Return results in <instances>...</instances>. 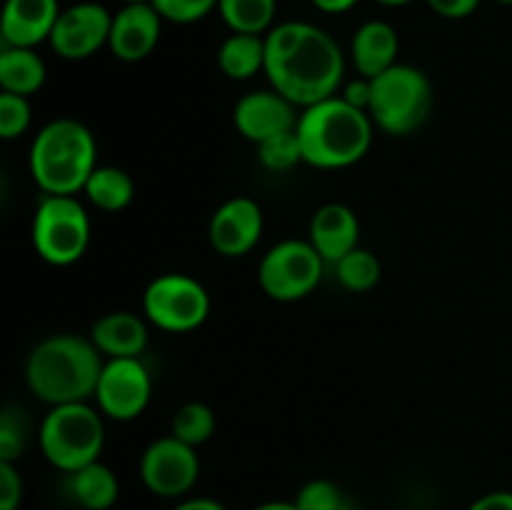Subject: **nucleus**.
Segmentation results:
<instances>
[{"instance_id":"obj_1","label":"nucleus","mask_w":512,"mask_h":510,"mask_svg":"<svg viewBox=\"0 0 512 510\" xmlns=\"http://www.w3.org/2000/svg\"><path fill=\"white\" fill-rule=\"evenodd\" d=\"M265 78L300 110L333 98L345 83V55L328 30L285 20L265 35Z\"/></svg>"},{"instance_id":"obj_2","label":"nucleus","mask_w":512,"mask_h":510,"mask_svg":"<svg viewBox=\"0 0 512 510\" xmlns=\"http://www.w3.org/2000/svg\"><path fill=\"white\" fill-rule=\"evenodd\" d=\"M103 353L90 338L75 333L48 335L30 350L25 360V383L45 405L88 403L95 398Z\"/></svg>"},{"instance_id":"obj_3","label":"nucleus","mask_w":512,"mask_h":510,"mask_svg":"<svg viewBox=\"0 0 512 510\" xmlns=\"http://www.w3.org/2000/svg\"><path fill=\"white\" fill-rule=\"evenodd\" d=\"M375 123L340 95L300 110L298 133L303 163L320 170H343L360 163L373 145Z\"/></svg>"},{"instance_id":"obj_4","label":"nucleus","mask_w":512,"mask_h":510,"mask_svg":"<svg viewBox=\"0 0 512 510\" xmlns=\"http://www.w3.org/2000/svg\"><path fill=\"white\" fill-rule=\"evenodd\" d=\"M28 168L45 195H78L98 168V143L85 123L55 118L30 143Z\"/></svg>"},{"instance_id":"obj_5","label":"nucleus","mask_w":512,"mask_h":510,"mask_svg":"<svg viewBox=\"0 0 512 510\" xmlns=\"http://www.w3.org/2000/svg\"><path fill=\"white\" fill-rule=\"evenodd\" d=\"M370 83H373V95H370L368 115L373 118L375 128L388 135H410L428 123L435 93L423 70L398 63L378 78H370Z\"/></svg>"},{"instance_id":"obj_6","label":"nucleus","mask_w":512,"mask_h":510,"mask_svg":"<svg viewBox=\"0 0 512 510\" xmlns=\"http://www.w3.org/2000/svg\"><path fill=\"white\" fill-rule=\"evenodd\" d=\"M103 448V413L88 403L53 405L40 423V450L63 473H75L100 460Z\"/></svg>"},{"instance_id":"obj_7","label":"nucleus","mask_w":512,"mask_h":510,"mask_svg":"<svg viewBox=\"0 0 512 510\" xmlns=\"http://www.w3.org/2000/svg\"><path fill=\"white\" fill-rule=\"evenodd\" d=\"M35 253L58 268L78 263L90 245V215L78 195H43L30 225Z\"/></svg>"},{"instance_id":"obj_8","label":"nucleus","mask_w":512,"mask_h":510,"mask_svg":"<svg viewBox=\"0 0 512 510\" xmlns=\"http://www.w3.org/2000/svg\"><path fill=\"white\" fill-rule=\"evenodd\" d=\"M143 315L165 333H190L208 320V288L193 275H158L143 293Z\"/></svg>"},{"instance_id":"obj_9","label":"nucleus","mask_w":512,"mask_h":510,"mask_svg":"<svg viewBox=\"0 0 512 510\" xmlns=\"http://www.w3.org/2000/svg\"><path fill=\"white\" fill-rule=\"evenodd\" d=\"M325 260L310 240L288 238L275 243L258 265V283L268 298L295 303L313 293L323 278Z\"/></svg>"},{"instance_id":"obj_10","label":"nucleus","mask_w":512,"mask_h":510,"mask_svg":"<svg viewBox=\"0 0 512 510\" xmlns=\"http://www.w3.org/2000/svg\"><path fill=\"white\" fill-rule=\"evenodd\" d=\"M153 398V378L140 358H108L95 388V405L110 420L140 418Z\"/></svg>"},{"instance_id":"obj_11","label":"nucleus","mask_w":512,"mask_h":510,"mask_svg":"<svg viewBox=\"0 0 512 510\" xmlns=\"http://www.w3.org/2000/svg\"><path fill=\"white\" fill-rule=\"evenodd\" d=\"M200 475V458L193 445L175 435L153 440L140 455V478L158 498H183L193 490Z\"/></svg>"},{"instance_id":"obj_12","label":"nucleus","mask_w":512,"mask_h":510,"mask_svg":"<svg viewBox=\"0 0 512 510\" xmlns=\"http://www.w3.org/2000/svg\"><path fill=\"white\" fill-rule=\"evenodd\" d=\"M113 15L100 3H75L60 10V18L50 35V48L65 60H85L105 48L110 40Z\"/></svg>"},{"instance_id":"obj_13","label":"nucleus","mask_w":512,"mask_h":510,"mask_svg":"<svg viewBox=\"0 0 512 510\" xmlns=\"http://www.w3.org/2000/svg\"><path fill=\"white\" fill-rule=\"evenodd\" d=\"M263 228L265 215L258 200L238 195L215 210L208 225V240L223 258H240L260 243Z\"/></svg>"},{"instance_id":"obj_14","label":"nucleus","mask_w":512,"mask_h":510,"mask_svg":"<svg viewBox=\"0 0 512 510\" xmlns=\"http://www.w3.org/2000/svg\"><path fill=\"white\" fill-rule=\"evenodd\" d=\"M300 108L275 88L250 90L235 103L233 125L250 143H263L273 135L298 128Z\"/></svg>"},{"instance_id":"obj_15","label":"nucleus","mask_w":512,"mask_h":510,"mask_svg":"<svg viewBox=\"0 0 512 510\" xmlns=\"http://www.w3.org/2000/svg\"><path fill=\"white\" fill-rule=\"evenodd\" d=\"M160 33L163 15L153 8V3L123 5L113 15L108 48L123 63H140L158 48Z\"/></svg>"},{"instance_id":"obj_16","label":"nucleus","mask_w":512,"mask_h":510,"mask_svg":"<svg viewBox=\"0 0 512 510\" xmlns=\"http://www.w3.org/2000/svg\"><path fill=\"white\" fill-rule=\"evenodd\" d=\"M58 0H5L0 38L10 48H38L48 43L60 18Z\"/></svg>"},{"instance_id":"obj_17","label":"nucleus","mask_w":512,"mask_h":510,"mask_svg":"<svg viewBox=\"0 0 512 510\" xmlns=\"http://www.w3.org/2000/svg\"><path fill=\"white\" fill-rule=\"evenodd\" d=\"M308 240L325 263L335 265L343 255L358 248L360 220L345 203H325L313 213L308 225Z\"/></svg>"},{"instance_id":"obj_18","label":"nucleus","mask_w":512,"mask_h":510,"mask_svg":"<svg viewBox=\"0 0 512 510\" xmlns=\"http://www.w3.org/2000/svg\"><path fill=\"white\" fill-rule=\"evenodd\" d=\"M145 320L130 310H113L95 320L90 340L103 358H140L150 338Z\"/></svg>"},{"instance_id":"obj_19","label":"nucleus","mask_w":512,"mask_h":510,"mask_svg":"<svg viewBox=\"0 0 512 510\" xmlns=\"http://www.w3.org/2000/svg\"><path fill=\"white\" fill-rule=\"evenodd\" d=\"M400 35L385 20H368L355 30L350 40V58L363 78H378L380 73L398 65Z\"/></svg>"},{"instance_id":"obj_20","label":"nucleus","mask_w":512,"mask_h":510,"mask_svg":"<svg viewBox=\"0 0 512 510\" xmlns=\"http://www.w3.org/2000/svg\"><path fill=\"white\" fill-rule=\"evenodd\" d=\"M45 78H48V68H45V60L40 58L38 50L3 45V50H0V90L3 93L30 98L43 88Z\"/></svg>"},{"instance_id":"obj_21","label":"nucleus","mask_w":512,"mask_h":510,"mask_svg":"<svg viewBox=\"0 0 512 510\" xmlns=\"http://www.w3.org/2000/svg\"><path fill=\"white\" fill-rule=\"evenodd\" d=\"M68 490L75 503L85 510H110L118 503L120 483L113 468L95 460L85 468L68 473Z\"/></svg>"},{"instance_id":"obj_22","label":"nucleus","mask_w":512,"mask_h":510,"mask_svg":"<svg viewBox=\"0 0 512 510\" xmlns=\"http://www.w3.org/2000/svg\"><path fill=\"white\" fill-rule=\"evenodd\" d=\"M218 68L230 80H250L265 73V35L230 33L218 48Z\"/></svg>"},{"instance_id":"obj_23","label":"nucleus","mask_w":512,"mask_h":510,"mask_svg":"<svg viewBox=\"0 0 512 510\" xmlns=\"http://www.w3.org/2000/svg\"><path fill=\"white\" fill-rule=\"evenodd\" d=\"M83 193L103 213H120L133 203L135 183L118 165H98L85 183Z\"/></svg>"},{"instance_id":"obj_24","label":"nucleus","mask_w":512,"mask_h":510,"mask_svg":"<svg viewBox=\"0 0 512 510\" xmlns=\"http://www.w3.org/2000/svg\"><path fill=\"white\" fill-rule=\"evenodd\" d=\"M218 13L233 33L268 35L275 28L278 0H220Z\"/></svg>"},{"instance_id":"obj_25","label":"nucleus","mask_w":512,"mask_h":510,"mask_svg":"<svg viewBox=\"0 0 512 510\" xmlns=\"http://www.w3.org/2000/svg\"><path fill=\"white\" fill-rule=\"evenodd\" d=\"M335 275H338V283L350 293H368L380 283L383 265L373 250L358 245L335 263Z\"/></svg>"},{"instance_id":"obj_26","label":"nucleus","mask_w":512,"mask_h":510,"mask_svg":"<svg viewBox=\"0 0 512 510\" xmlns=\"http://www.w3.org/2000/svg\"><path fill=\"white\" fill-rule=\"evenodd\" d=\"M215 425H218V420H215V413L210 405L200 403V400H188V403H183L173 413L170 435L198 448V445L208 443L213 438Z\"/></svg>"},{"instance_id":"obj_27","label":"nucleus","mask_w":512,"mask_h":510,"mask_svg":"<svg viewBox=\"0 0 512 510\" xmlns=\"http://www.w3.org/2000/svg\"><path fill=\"white\" fill-rule=\"evenodd\" d=\"M255 148H258L260 163L268 170H275V173H283V170H290L298 163H303V150H300V138L295 130L273 135V138L263 140Z\"/></svg>"},{"instance_id":"obj_28","label":"nucleus","mask_w":512,"mask_h":510,"mask_svg":"<svg viewBox=\"0 0 512 510\" xmlns=\"http://www.w3.org/2000/svg\"><path fill=\"white\" fill-rule=\"evenodd\" d=\"M298 510H355L338 483L325 478L308 480L293 500Z\"/></svg>"},{"instance_id":"obj_29","label":"nucleus","mask_w":512,"mask_h":510,"mask_svg":"<svg viewBox=\"0 0 512 510\" xmlns=\"http://www.w3.org/2000/svg\"><path fill=\"white\" fill-rule=\"evenodd\" d=\"M33 108L25 95L0 93V138L15 140L30 128Z\"/></svg>"},{"instance_id":"obj_30","label":"nucleus","mask_w":512,"mask_h":510,"mask_svg":"<svg viewBox=\"0 0 512 510\" xmlns=\"http://www.w3.org/2000/svg\"><path fill=\"white\" fill-rule=\"evenodd\" d=\"M220 0H153V8L163 15V20L178 25L198 23L218 10Z\"/></svg>"},{"instance_id":"obj_31","label":"nucleus","mask_w":512,"mask_h":510,"mask_svg":"<svg viewBox=\"0 0 512 510\" xmlns=\"http://www.w3.org/2000/svg\"><path fill=\"white\" fill-rule=\"evenodd\" d=\"M25 448L23 413L13 408L3 410L0 418V463H15Z\"/></svg>"},{"instance_id":"obj_32","label":"nucleus","mask_w":512,"mask_h":510,"mask_svg":"<svg viewBox=\"0 0 512 510\" xmlns=\"http://www.w3.org/2000/svg\"><path fill=\"white\" fill-rule=\"evenodd\" d=\"M23 500V478L15 463H0V510H18Z\"/></svg>"},{"instance_id":"obj_33","label":"nucleus","mask_w":512,"mask_h":510,"mask_svg":"<svg viewBox=\"0 0 512 510\" xmlns=\"http://www.w3.org/2000/svg\"><path fill=\"white\" fill-rule=\"evenodd\" d=\"M435 15L448 20L470 18L480 8V0H425Z\"/></svg>"},{"instance_id":"obj_34","label":"nucleus","mask_w":512,"mask_h":510,"mask_svg":"<svg viewBox=\"0 0 512 510\" xmlns=\"http://www.w3.org/2000/svg\"><path fill=\"white\" fill-rule=\"evenodd\" d=\"M338 95L343 100H348L350 105H355V108L368 110L370 95H373V83H370V78L358 75V78L350 80V83H343V88H340Z\"/></svg>"},{"instance_id":"obj_35","label":"nucleus","mask_w":512,"mask_h":510,"mask_svg":"<svg viewBox=\"0 0 512 510\" xmlns=\"http://www.w3.org/2000/svg\"><path fill=\"white\" fill-rule=\"evenodd\" d=\"M468 510H512V490H493L480 495Z\"/></svg>"},{"instance_id":"obj_36","label":"nucleus","mask_w":512,"mask_h":510,"mask_svg":"<svg viewBox=\"0 0 512 510\" xmlns=\"http://www.w3.org/2000/svg\"><path fill=\"white\" fill-rule=\"evenodd\" d=\"M173 510H228V508H225V505L220 503V500L203 498V495H200V498H185V500H180V503L175 505Z\"/></svg>"},{"instance_id":"obj_37","label":"nucleus","mask_w":512,"mask_h":510,"mask_svg":"<svg viewBox=\"0 0 512 510\" xmlns=\"http://www.w3.org/2000/svg\"><path fill=\"white\" fill-rule=\"evenodd\" d=\"M320 13H328V15H340V13H348L358 5V0H310Z\"/></svg>"},{"instance_id":"obj_38","label":"nucleus","mask_w":512,"mask_h":510,"mask_svg":"<svg viewBox=\"0 0 512 510\" xmlns=\"http://www.w3.org/2000/svg\"><path fill=\"white\" fill-rule=\"evenodd\" d=\"M253 510H298V505L293 503V500H270V503H263V505H258V508H253Z\"/></svg>"},{"instance_id":"obj_39","label":"nucleus","mask_w":512,"mask_h":510,"mask_svg":"<svg viewBox=\"0 0 512 510\" xmlns=\"http://www.w3.org/2000/svg\"><path fill=\"white\" fill-rule=\"evenodd\" d=\"M373 3L385 5V8H400V5H408L413 3V0H373Z\"/></svg>"},{"instance_id":"obj_40","label":"nucleus","mask_w":512,"mask_h":510,"mask_svg":"<svg viewBox=\"0 0 512 510\" xmlns=\"http://www.w3.org/2000/svg\"><path fill=\"white\" fill-rule=\"evenodd\" d=\"M125 5H138V3H153V0H123Z\"/></svg>"},{"instance_id":"obj_41","label":"nucleus","mask_w":512,"mask_h":510,"mask_svg":"<svg viewBox=\"0 0 512 510\" xmlns=\"http://www.w3.org/2000/svg\"><path fill=\"white\" fill-rule=\"evenodd\" d=\"M495 3H503V5H512V0H495Z\"/></svg>"}]
</instances>
